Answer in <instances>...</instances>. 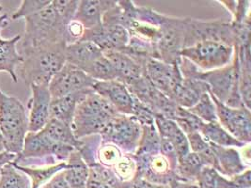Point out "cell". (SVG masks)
<instances>
[{
	"label": "cell",
	"mask_w": 251,
	"mask_h": 188,
	"mask_svg": "<svg viewBox=\"0 0 251 188\" xmlns=\"http://www.w3.org/2000/svg\"><path fill=\"white\" fill-rule=\"evenodd\" d=\"M0 132L5 151L18 155L29 132L28 115L22 102L0 90Z\"/></svg>",
	"instance_id": "obj_4"
},
{
	"label": "cell",
	"mask_w": 251,
	"mask_h": 188,
	"mask_svg": "<svg viewBox=\"0 0 251 188\" xmlns=\"http://www.w3.org/2000/svg\"><path fill=\"white\" fill-rule=\"evenodd\" d=\"M160 144L161 138L155 124L142 125L141 136L135 155H151L160 153Z\"/></svg>",
	"instance_id": "obj_34"
},
{
	"label": "cell",
	"mask_w": 251,
	"mask_h": 188,
	"mask_svg": "<svg viewBox=\"0 0 251 188\" xmlns=\"http://www.w3.org/2000/svg\"><path fill=\"white\" fill-rule=\"evenodd\" d=\"M14 165L26 174L31 181V188H42L48 181L58 172L62 171L66 167V162H60L55 164H46V165H22L13 162Z\"/></svg>",
	"instance_id": "obj_27"
},
{
	"label": "cell",
	"mask_w": 251,
	"mask_h": 188,
	"mask_svg": "<svg viewBox=\"0 0 251 188\" xmlns=\"http://www.w3.org/2000/svg\"><path fill=\"white\" fill-rule=\"evenodd\" d=\"M211 97L216 105L218 123L237 141L249 145L251 141V109L229 107L217 101L212 95Z\"/></svg>",
	"instance_id": "obj_12"
},
{
	"label": "cell",
	"mask_w": 251,
	"mask_h": 188,
	"mask_svg": "<svg viewBox=\"0 0 251 188\" xmlns=\"http://www.w3.org/2000/svg\"><path fill=\"white\" fill-rule=\"evenodd\" d=\"M141 136V125L131 115L117 114L101 135L102 141L114 144L123 153L135 154Z\"/></svg>",
	"instance_id": "obj_10"
},
{
	"label": "cell",
	"mask_w": 251,
	"mask_h": 188,
	"mask_svg": "<svg viewBox=\"0 0 251 188\" xmlns=\"http://www.w3.org/2000/svg\"><path fill=\"white\" fill-rule=\"evenodd\" d=\"M237 188H251V167L232 178H230Z\"/></svg>",
	"instance_id": "obj_43"
},
{
	"label": "cell",
	"mask_w": 251,
	"mask_h": 188,
	"mask_svg": "<svg viewBox=\"0 0 251 188\" xmlns=\"http://www.w3.org/2000/svg\"><path fill=\"white\" fill-rule=\"evenodd\" d=\"M117 114L109 103L93 91L76 106L71 128L77 140L101 136Z\"/></svg>",
	"instance_id": "obj_2"
},
{
	"label": "cell",
	"mask_w": 251,
	"mask_h": 188,
	"mask_svg": "<svg viewBox=\"0 0 251 188\" xmlns=\"http://www.w3.org/2000/svg\"><path fill=\"white\" fill-rule=\"evenodd\" d=\"M135 99L152 110L155 115L158 114L169 119L174 120L179 106L176 105L169 97L162 94L146 76H142L136 82L127 86Z\"/></svg>",
	"instance_id": "obj_11"
},
{
	"label": "cell",
	"mask_w": 251,
	"mask_h": 188,
	"mask_svg": "<svg viewBox=\"0 0 251 188\" xmlns=\"http://www.w3.org/2000/svg\"><path fill=\"white\" fill-rule=\"evenodd\" d=\"M75 149L50 140L42 130L28 132L25 138L23 149L16 156L14 163L20 164L29 159L46 161V164L66 162L70 154Z\"/></svg>",
	"instance_id": "obj_6"
},
{
	"label": "cell",
	"mask_w": 251,
	"mask_h": 188,
	"mask_svg": "<svg viewBox=\"0 0 251 188\" xmlns=\"http://www.w3.org/2000/svg\"><path fill=\"white\" fill-rule=\"evenodd\" d=\"M0 188H32L31 181L13 162L0 169Z\"/></svg>",
	"instance_id": "obj_33"
},
{
	"label": "cell",
	"mask_w": 251,
	"mask_h": 188,
	"mask_svg": "<svg viewBox=\"0 0 251 188\" xmlns=\"http://www.w3.org/2000/svg\"><path fill=\"white\" fill-rule=\"evenodd\" d=\"M86 188H112L109 187L107 184L103 183L100 179L94 176L92 173L89 172V179L87 182Z\"/></svg>",
	"instance_id": "obj_46"
},
{
	"label": "cell",
	"mask_w": 251,
	"mask_h": 188,
	"mask_svg": "<svg viewBox=\"0 0 251 188\" xmlns=\"http://www.w3.org/2000/svg\"><path fill=\"white\" fill-rule=\"evenodd\" d=\"M206 166L196 153L189 152L178 159L176 175L178 179L196 184V179L201 169Z\"/></svg>",
	"instance_id": "obj_31"
},
{
	"label": "cell",
	"mask_w": 251,
	"mask_h": 188,
	"mask_svg": "<svg viewBox=\"0 0 251 188\" xmlns=\"http://www.w3.org/2000/svg\"><path fill=\"white\" fill-rule=\"evenodd\" d=\"M89 165L84 161L77 150L70 154L63 170L69 188H86L89 179Z\"/></svg>",
	"instance_id": "obj_26"
},
{
	"label": "cell",
	"mask_w": 251,
	"mask_h": 188,
	"mask_svg": "<svg viewBox=\"0 0 251 188\" xmlns=\"http://www.w3.org/2000/svg\"><path fill=\"white\" fill-rule=\"evenodd\" d=\"M124 153L114 144L103 141L101 139L94 153V162L112 168L120 161Z\"/></svg>",
	"instance_id": "obj_35"
},
{
	"label": "cell",
	"mask_w": 251,
	"mask_h": 188,
	"mask_svg": "<svg viewBox=\"0 0 251 188\" xmlns=\"http://www.w3.org/2000/svg\"><path fill=\"white\" fill-rule=\"evenodd\" d=\"M193 77L205 82L209 87V94L220 103L233 108L246 107L239 94V63L235 52L232 61L227 66L207 71L198 69Z\"/></svg>",
	"instance_id": "obj_5"
},
{
	"label": "cell",
	"mask_w": 251,
	"mask_h": 188,
	"mask_svg": "<svg viewBox=\"0 0 251 188\" xmlns=\"http://www.w3.org/2000/svg\"><path fill=\"white\" fill-rule=\"evenodd\" d=\"M63 170L58 172L50 181H48L42 188H69L68 184L63 174Z\"/></svg>",
	"instance_id": "obj_44"
},
{
	"label": "cell",
	"mask_w": 251,
	"mask_h": 188,
	"mask_svg": "<svg viewBox=\"0 0 251 188\" xmlns=\"http://www.w3.org/2000/svg\"><path fill=\"white\" fill-rule=\"evenodd\" d=\"M203 41L218 42L234 47L236 46V33L231 22L202 21L188 17L184 48Z\"/></svg>",
	"instance_id": "obj_9"
},
{
	"label": "cell",
	"mask_w": 251,
	"mask_h": 188,
	"mask_svg": "<svg viewBox=\"0 0 251 188\" xmlns=\"http://www.w3.org/2000/svg\"><path fill=\"white\" fill-rule=\"evenodd\" d=\"M66 43H57L43 47L23 49V61L19 70L27 86H48L66 62Z\"/></svg>",
	"instance_id": "obj_1"
},
{
	"label": "cell",
	"mask_w": 251,
	"mask_h": 188,
	"mask_svg": "<svg viewBox=\"0 0 251 188\" xmlns=\"http://www.w3.org/2000/svg\"><path fill=\"white\" fill-rule=\"evenodd\" d=\"M92 92L93 90L90 89L52 99L50 105V118L57 119L71 126L76 106Z\"/></svg>",
	"instance_id": "obj_23"
},
{
	"label": "cell",
	"mask_w": 251,
	"mask_h": 188,
	"mask_svg": "<svg viewBox=\"0 0 251 188\" xmlns=\"http://www.w3.org/2000/svg\"><path fill=\"white\" fill-rule=\"evenodd\" d=\"M144 75L170 99L183 79L179 63L171 64L157 59H148L145 61Z\"/></svg>",
	"instance_id": "obj_15"
},
{
	"label": "cell",
	"mask_w": 251,
	"mask_h": 188,
	"mask_svg": "<svg viewBox=\"0 0 251 188\" xmlns=\"http://www.w3.org/2000/svg\"><path fill=\"white\" fill-rule=\"evenodd\" d=\"M186 138L189 143L190 152L196 153L206 166L214 167L217 170V155L212 144L206 141L199 132L188 134Z\"/></svg>",
	"instance_id": "obj_30"
},
{
	"label": "cell",
	"mask_w": 251,
	"mask_h": 188,
	"mask_svg": "<svg viewBox=\"0 0 251 188\" xmlns=\"http://www.w3.org/2000/svg\"><path fill=\"white\" fill-rule=\"evenodd\" d=\"M103 54L114 66L118 80L126 86L144 76V64L129 55L119 51H107Z\"/></svg>",
	"instance_id": "obj_19"
},
{
	"label": "cell",
	"mask_w": 251,
	"mask_h": 188,
	"mask_svg": "<svg viewBox=\"0 0 251 188\" xmlns=\"http://www.w3.org/2000/svg\"><path fill=\"white\" fill-rule=\"evenodd\" d=\"M31 97L28 101L29 132H38L46 126L50 119L52 97L48 86L31 85Z\"/></svg>",
	"instance_id": "obj_17"
},
{
	"label": "cell",
	"mask_w": 251,
	"mask_h": 188,
	"mask_svg": "<svg viewBox=\"0 0 251 188\" xmlns=\"http://www.w3.org/2000/svg\"><path fill=\"white\" fill-rule=\"evenodd\" d=\"M3 152H5V146H4V141L0 132V153H3Z\"/></svg>",
	"instance_id": "obj_50"
},
{
	"label": "cell",
	"mask_w": 251,
	"mask_h": 188,
	"mask_svg": "<svg viewBox=\"0 0 251 188\" xmlns=\"http://www.w3.org/2000/svg\"><path fill=\"white\" fill-rule=\"evenodd\" d=\"M140 123V125H152L154 124L155 113L149 107L135 99L132 115Z\"/></svg>",
	"instance_id": "obj_42"
},
{
	"label": "cell",
	"mask_w": 251,
	"mask_h": 188,
	"mask_svg": "<svg viewBox=\"0 0 251 188\" xmlns=\"http://www.w3.org/2000/svg\"><path fill=\"white\" fill-rule=\"evenodd\" d=\"M154 124L158 131L160 138L172 142L178 155V159L190 152L186 135L175 121L156 114L154 118Z\"/></svg>",
	"instance_id": "obj_21"
},
{
	"label": "cell",
	"mask_w": 251,
	"mask_h": 188,
	"mask_svg": "<svg viewBox=\"0 0 251 188\" xmlns=\"http://www.w3.org/2000/svg\"><path fill=\"white\" fill-rule=\"evenodd\" d=\"M83 70L95 81L118 80L114 66L104 54L86 66Z\"/></svg>",
	"instance_id": "obj_32"
},
{
	"label": "cell",
	"mask_w": 251,
	"mask_h": 188,
	"mask_svg": "<svg viewBox=\"0 0 251 188\" xmlns=\"http://www.w3.org/2000/svg\"><path fill=\"white\" fill-rule=\"evenodd\" d=\"M200 134L209 143L224 148H243L246 145L233 138L218 122H204L200 130Z\"/></svg>",
	"instance_id": "obj_28"
},
{
	"label": "cell",
	"mask_w": 251,
	"mask_h": 188,
	"mask_svg": "<svg viewBox=\"0 0 251 188\" xmlns=\"http://www.w3.org/2000/svg\"><path fill=\"white\" fill-rule=\"evenodd\" d=\"M188 110L206 123L218 122L216 105L209 93L203 94L198 103Z\"/></svg>",
	"instance_id": "obj_36"
},
{
	"label": "cell",
	"mask_w": 251,
	"mask_h": 188,
	"mask_svg": "<svg viewBox=\"0 0 251 188\" xmlns=\"http://www.w3.org/2000/svg\"><path fill=\"white\" fill-rule=\"evenodd\" d=\"M187 18L164 15L156 44L160 60L171 64L180 63L181 53L184 48Z\"/></svg>",
	"instance_id": "obj_7"
},
{
	"label": "cell",
	"mask_w": 251,
	"mask_h": 188,
	"mask_svg": "<svg viewBox=\"0 0 251 188\" xmlns=\"http://www.w3.org/2000/svg\"><path fill=\"white\" fill-rule=\"evenodd\" d=\"M137 162V177L143 178L149 182L169 186L176 175L177 164L166 157L163 153L151 155H135Z\"/></svg>",
	"instance_id": "obj_14"
},
{
	"label": "cell",
	"mask_w": 251,
	"mask_h": 188,
	"mask_svg": "<svg viewBox=\"0 0 251 188\" xmlns=\"http://www.w3.org/2000/svg\"><path fill=\"white\" fill-rule=\"evenodd\" d=\"M185 135L199 132L204 121L193 115L188 109L179 106L174 120Z\"/></svg>",
	"instance_id": "obj_39"
},
{
	"label": "cell",
	"mask_w": 251,
	"mask_h": 188,
	"mask_svg": "<svg viewBox=\"0 0 251 188\" xmlns=\"http://www.w3.org/2000/svg\"><path fill=\"white\" fill-rule=\"evenodd\" d=\"M42 131L50 140L62 145L71 146L77 151L82 145V141L75 137L71 126L57 119L50 118Z\"/></svg>",
	"instance_id": "obj_29"
},
{
	"label": "cell",
	"mask_w": 251,
	"mask_h": 188,
	"mask_svg": "<svg viewBox=\"0 0 251 188\" xmlns=\"http://www.w3.org/2000/svg\"><path fill=\"white\" fill-rule=\"evenodd\" d=\"M118 1L81 0L74 19L79 22L85 30H93L103 25V15L113 9Z\"/></svg>",
	"instance_id": "obj_18"
},
{
	"label": "cell",
	"mask_w": 251,
	"mask_h": 188,
	"mask_svg": "<svg viewBox=\"0 0 251 188\" xmlns=\"http://www.w3.org/2000/svg\"><path fill=\"white\" fill-rule=\"evenodd\" d=\"M92 90L108 102L118 113L132 115L135 98L126 84L119 80L96 81Z\"/></svg>",
	"instance_id": "obj_16"
},
{
	"label": "cell",
	"mask_w": 251,
	"mask_h": 188,
	"mask_svg": "<svg viewBox=\"0 0 251 188\" xmlns=\"http://www.w3.org/2000/svg\"><path fill=\"white\" fill-rule=\"evenodd\" d=\"M233 47L222 43L203 41L183 48L181 57L189 60L203 71L216 70L228 65L233 58Z\"/></svg>",
	"instance_id": "obj_8"
},
{
	"label": "cell",
	"mask_w": 251,
	"mask_h": 188,
	"mask_svg": "<svg viewBox=\"0 0 251 188\" xmlns=\"http://www.w3.org/2000/svg\"><path fill=\"white\" fill-rule=\"evenodd\" d=\"M51 2L52 0H24L19 8L12 13V19L17 20L30 16L46 8Z\"/></svg>",
	"instance_id": "obj_40"
},
{
	"label": "cell",
	"mask_w": 251,
	"mask_h": 188,
	"mask_svg": "<svg viewBox=\"0 0 251 188\" xmlns=\"http://www.w3.org/2000/svg\"><path fill=\"white\" fill-rule=\"evenodd\" d=\"M95 80L78 67L65 62L48 85L52 99L92 89Z\"/></svg>",
	"instance_id": "obj_13"
},
{
	"label": "cell",
	"mask_w": 251,
	"mask_h": 188,
	"mask_svg": "<svg viewBox=\"0 0 251 188\" xmlns=\"http://www.w3.org/2000/svg\"><path fill=\"white\" fill-rule=\"evenodd\" d=\"M9 24V17L6 13H0V33Z\"/></svg>",
	"instance_id": "obj_49"
},
{
	"label": "cell",
	"mask_w": 251,
	"mask_h": 188,
	"mask_svg": "<svg viewBox=\"0 0 251 188\" xmlns=\"http://www.w3.org/2000/svg\"><path fill=\"white\" fill-rule=\"evenodd\" d=\"M212 146L217 155V171L221 175L230 179L250 168L244 163L236 148H224L213 144Z\"/></svg>",
	"instance_id": "obj_25"
},
{
	"label": "cell",
	"mask_w": 251,
	"mask_h": 188,
	"mask_svg": "<svg viewBox=\"0 0 251 188\" xmlns=\"http://www.w3.org/2000/svg\"><path fill=\"white\" fill-rule=\"evenodd\" d=\"M130 188H170V186L151 183V182H149L143 178L136 177L133 180Z\"/></svg>",
	"instance_id": "obj_45"
},
{
	"label": "cell",
	"mask_w": 251,
	"mask_h": 188,
	"mask_svg": "<svg viewBox=\"0 0 251 188\" xmlns=\"http://www.w3.org/2000/svg\"><path fill=\"white\" fill-rule=\"evenodd\" d=\"M207 93H209V87L205 82L196 77H183L171 100L176 105L189 109Z\"/></svg>",
	"instance_id": "obj_20"
},
{
	"label": "cell",
	"mask_w": 251,
	"mask_h": 188,
	"mask_svg": "<svg viewBox=\"0 0 251 188\" xmlns=\"http://www.w3.org/2000/svg\"><path fill=\"white\" fill-rule=\"evenodd\" d=\"M111 169L121 181L132 183L137 177V162L134 154L124 153L120 161Z\"/></svg>",
	"instance_id": "obj_37"
},
{
	"label": "cell",
	"mask_w": 251,
	"mask_h": 188,
	"mask_svg": "<svg viewBox=\"0 0 251 188\" xmlns=\"http://www.w3.org/2000/svg\"><path fill=\"white\" fill-rule=\"evenodd\" d=\"M55 9L58 14L66 21L71 22L77 10L79 1L77 0H53L52 1Z\"/></svg>",
	"instance_id": "obj_41"
},
{
	"label": "cell",
	"mask_w": 251,
	"mask_h": 188,
	"mask_svg": "<svg viewBox=\"0 0 251 188\" xmlns=\"http://www.w3.org/2000/svg\"><path fill=\"white\" fill-rule=\"evenodd\" d=\"M103 55L101 48L91 41L86 40H79L75 43L69 44L65 48L66 62L78 67L81 70Z\"/></svg>",
	"instance_id": "obj_22"
},
{
	"label": "cell",
	"mask_w": 251,
	"mask_h": 188,
	"mask_svg": "<svg viewBox=\"0 0 251 188\" xmlns=\"http://www.w3.org/2000/svg\"><path fill=\"white\" fill-rule=\"evenodd\" d=\"M170 188H199L195 183L185 182L180 179H175L169 185Z\"/></svg>",
	"instance_id": "obj_48"
},
{
	"label": "cell",
	"mask_w": 251,
	"mask_h": 188,
	"mask_svg": "<svg viewBox=\"0 0 251 188\" xmlns=\"http://www.w3.org/2000/svg\"><path fill=\"white\" fill-rule=\"evenodd\" d=\"M16 156H17L16 154H13L6 151L3 153H0V169L6 164L14 162L16 159Z\"/></svg>",
	"instance_id": "obj_47"
},
{
	"label": "cell",
	"mask_w": 251,
	"mask_h": 188,
	"mask_svg": "<svg viewBox=\"0 0 251 188\" xmlns=\"http://www.w3.org/2000/svg\"><path fill=\"white\" fill-rule=\"evenodd\" d=\"M25 21L23 49L66 43L65 29L69 23L58 14L52 2L40 12L25 17Z\"/></svg>",
	"instance_id": "obj_3"
},
{
	"label": "cell",
	"mask_w": 251,
	"mask_h": 188,
	"mask_svg": "<svg viewBox=\"0 0 251 188\" xmlns=\"http://www.w3.org/2000/svg\"><path fill=\"white\" fill-rule=\"evenodd\" d=\"M21 39L19 34L10 39L0 38V72H7L15 83L18 82L16 67L23 61L21 53L17 50V44Z\"/></svg>",
	"instance_id": "obj_24"
},
{
	"label": "cell",
	"mask_w": 251,
	"mask_h": 188,
	"mask_svg": "<svg viewBox=\"0 0 251 188\" xmlns=\"http://www.w3.org/2000/svg\"><path fill=\"white\" fill-rule=\"evenodd\" d=\"M88 165L90 173L97 177L112 188H130L131 187L132 183H125L121 181L110 167L104 166L97 162H93Z\"/></svg>",
	"instance_id": "obj_38"
}]
</instances>
